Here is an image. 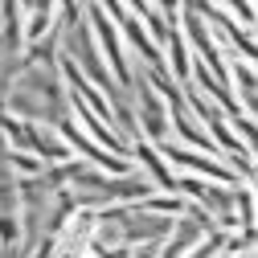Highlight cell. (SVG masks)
Masks as SVG:
<instances>
[]
</instances>
